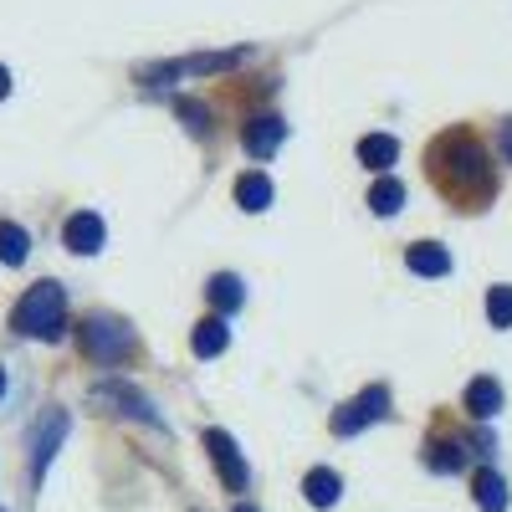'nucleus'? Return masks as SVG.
Returning <instances> with one entry per match:
<instances>
[{
	"mask_svg": "<svg viewBox=\"0 0 512 512\" xmlns=\"http://www.w3.org/2000/svg\"><path fill=\"white\" fill-rule=\"evenodd\" d=\"M425 164H431V180L446 200H461L466 210H477L492 200L497 180H492V154L466 134V128H451V134H441L431 144V154H425Z\"/></svg>",
	"mask_w": 512,
	"mask_h": 512,
	"instance_id": "nucleus-1",
	"label": "nucleus"
},
{
	"mask_svg": "<svg viewBox=\"0 0 512 512\" xmlns=\"http://www.w3.org/2000/svg\"><path fill=\"white\" fill-rule=\"evenodd\" d=\"M11 328L26 333V338H47V344H52V338H62V328H67V292L57 282H36L16 303Z\"/></svg>",
	"mask_w": 512,
	"mask_h": 512,
	"instance_id": "nucleus-2",
	"label": "nucleus"
},
{
	"mask_svg": "<svg viewBox=\"0 0 512 512\" xmlns=\"http://www.w3.org/2000/svg\"><path fill=\"white\" fill-rule=\"evenodd\" d=\"M77 338H82V354L98 359V364H118V359L134 354V328H128L123 318H108V313L82 318Z\"/></svg>",
	"mask_w": 512,
	"mask_h": 512,
	"instance_id": "nucleus-3",
	"label": "nucleus"
},
{
	"mask_svg": "<svg viewBox=\"0 0 512 512\" xmlns=\"http://www.w3.org/2000/svg\"><path fill=\"white\" fill-rule=\"evenodd\" d=\"M246 57H251L246 47H231V52H200V57H185V62L144 67L139 77H144V82H169V77H180V72H231V67H241Z\"/></svg>",
	"mask_w": 512,
	"mask_h": 512,
	"instance_id": "nucleus-4",
	"label": "nucleus"
},
{
	"mask_svg": "<svg viewBox=\"0 0 512 512\" xmlns=\"http://www.w3.org/2000/svg\"><path fill=\"white\" fill-rule=\"evenodd\" d=\"M390 415V390L384 384H374V390H364L359 400H349L344 410L333 415V431L338 436H354V431H364V425H374V420H384Z\"/></svg>",
	"mask_w": 512,
	"mask_h": 512,
	"instance_id": "nucleus-5",
	"label": "nucleus"
},
{
	"mask_svg": "<svg viewBox=\"0 0 512 512\" xmlns=\"http://www.w3.org/2000/svg\"><path fill=\"white\" fill-rule=\"evenodd\" d=\"M67 410H47L41 415V425H36V436H31V472L36 477H47V466H52V456H57V446L67 441Z\"/></svg>",
	"mask_w": 512,
	"mask_h": 512,
	"instance_id": "nucleus-6",
	"label": "nucleus"
},
{
	"mask_svg": "<svg viewBox=\"0 0 512 512\" xmlns=\"http://www.w3.org/2000/svg\"><path fill=\"white\" fill-rule=\"evenodd\" d=\"M93 405H98V410H103V405H113V415H134V420H144V425H159L154 405L134 390V384H118V379L98 384V390H93Z\"/></svg>",
	"mask_w": 512,
	"mask_h": 512,
	"instance_id": "nucleus-7",
	"label": "nucleus"
},
{
	"mask_svg": "<svg viewBox=\"0 0 512 512\" xmlns=\"http://www.w3.org/2000/svg\"><path fill=\"white\" fill-rule=\"evenodd\" d=\"M205 451H210V461H216L226 492H241V487H246V461H241L236 441H231L226 431H205Z\"/></svg>",
	"mask_w": 512,
	"mask_h": 512,
	"instance_id": "nucleus-8",
	"label": "nucleus"
},
{
	"mask_svg": "<svg viewBox=\"0 0 512 512\" xmlns=\"http://www.w3.org/2000/svg\"><path fill=\"white\" fill-rule=\"evenodd\" d=\"M282 139H287V123H282L277 113H262V118H251V123L241 128V144H246L251 159H272Z\"/></svg>",
	"mask_w": 512,
	"mask_h": 512,
	"instance_id": "nucleus-9",
	"label": "nucleus"
},
{
	"mask_svg": "<svg viewBox=\"0 0 512 512\" xmlns=\"http://www.w3.org/2000/svg\"><path fill=\"white\" fill-rule=\"evenodd\" d=\"M62 241L77 256H93V251H103V221L93 216V210H77V216L67 221V231H62Z\"/></svg>",
	"mask_w": 512,
	"mask_h": 512,
	"instance_id": "nucleus-10",
	"label": "nucleus"
},
{
	"mask_svg": "<svg viewBox=\"0 0 512 512\" xmlns=\"http://www.w3.org/2000/svg\"><path fill=\"white\" fill-rule=\"evenodd\" d=\"M405 262H410V272H420V277H446V272H451V251H446L441 241H415Z\"/></svg>",
	"mask_w": 512,
	"mask_h": 512,
	"instance_id": "nucleus-11",
	"label": "nucleus"
},
{
	"mask_svg": "<svg viewBox=\"0 0 512 512\" xmlns=\"http://www.w3.org/2000/svg\"><path fill=\"white\" fill-rule=\"evenodd\" d=\"M303 492H308L313 507H333L338 497H344V477L328 472V466H313V472L303 477Z\"/></svg>",
	"mask_w": 512,
	"mask_h": 512,
	"instance_id": "nucleus-12",
	"label": "nucleus"
},
{
	"mask_svg": "<svg viewBox=\"0 0 512 512\" xmlns=\"http://www.w3.org/2000/svg\"><path fill=\"white\" fill-rule=\"evenodd\" d=\"M466 410H472L477 420H492L502 410V384L497 379H472L466 384Z\"/></svg>",
	"mask_w": 512,
	"mask_h": 512,
	"instance_id": "nucleus-13",
	"label": "nucleus"
},
{
	"mask_svg": "<svg viewBox=\"0 0 512 512\" xmlns=\"http://www.w3.org/2000/svg\"><path fill=\"white\" fill-rule=\"evenodd\" d=\"M226 344H231V333H226L221 318H205V323H195V333H190V349H195L200 359H216Z\"/></svg>",
	"mask_w": 512,
	"mask_h": 512,
	"instance_id": "nucleus-14",
	"label": "nucleus"
},
{
	"mask_svg": "<svg viewBox=\"0 0 512 512\" xmlns=\"http://www.w3.org/2000/svg\"><path fill=\"white\" fill-rule=\"evenodd\" d=\"M236 200H241V210H251V216H256V210H267L272 205V180L251 169V175L236 180Z\"/></svg>",
	"mask_w": 512,
	"mask_h": 512,
	"instance_id": "nucleus-15",
	"label": "nucleus"
},
{
	"mask_svg": "<svg viewBox=\"0 0 512 512\" xmlns=\"http://www.w3.org/2000/svg\"><path fill=\"white\" fill-rule=\"evenodd\" d=\"M205 292H210V303H216L221 313H236V308L246 303V287H241V277H231V272H216Z\"/></svg>",
	"mask_w": 512,
	"mask_h": 512,
	"instance_id": "nucleus-16",
	"label": "nucleus"
},
{
	"mask_svg": "<svg viewBox=\"0 0 512 512\" xmlns=\"http://www.w3.org/2000/svg\"><path fill=\"white\" fill-rule=\"evenodd\" d=\"M359 159H364L369 169H390V164L400 159V144H395L390 134H369V139H359Z\"/></svg>",
	"mask_w": 512,
	"mask_h": 512,
	"instance_id": "nucleus-17",
	"label": "nucleus"
},
{
	"mask_svg": "<svg viewBox=\"0 0 512 512\" xmlns=\"http://www.w3.org/2000/svg\"><path fill=\"white\" fill-rule=\"evenodd\" d=\"M472 492H477V507L482 512H507V482L497 472H477Z\"/></svg>",
	"mask_w": 512,
	"mask_h": 512,
	"instance_id": "nucleus-18",
	"label": "nucleus"
},
{
	"mask_svg": "<svg viewBox=\"0 0 512 512\" xmlns=\"http://www.w3.org/2000/svg\"><path fill=\"white\" fill-rule=\"evenodd\" d=\"M26 251H31V236H26L16 221H0V262H6V267H21Z\"/></svg>",
	"mask_w": 512,
	"mask_h": 512,
	"instance_id": "nucleus-19",
	"label": "nucleus"
},
{
	"mask_svg": "<svg viewBox=\"0 0 512 512\" xmlns=\"http://www.w3.org/2000/svg\"><path fill=\"white\" fill-rule=\"evenodd\" d=\"M425 466H431V472H461V466H466L461 441H431V446H425Z\"/></svg>",
	"mask_w": 512,
	"mask_h": 512,
	"instance_id": "nucleus-20",
	"label": "nucleus"
},
{
	"mask_svg": "<svg viewBox=\"0 0 512 512\" xmlns=\"http://www.w3.org/2000/svg\"><path fill=\"white\" fill-rule=\"evenodd\" d=\"M400 205H405V185L400 180H379L369 190V210H374V216H395Z\"/></svg>",
	"mask_w": 512,
	"mask_h": 512,
	"instance_id": "nucleus-21",
	"label": "nucleus"
},
{
	"mask_svg": "<svg viewBox=\"0 0 512 512\" xmlns=\"http://www.w3.org/2000/svg\"><path fill=\"white\" fill-rule=\"evenodd\" d=\"M487 318H492V328H512V287L487 292Z\"/></svg>",
	"mask_w": 512,
	"mask_h": 512,
	"instance_id": "nucleus-22",
	"label": "nucleus"
},
{
	"mask_svg": "<svg viewBox=\"0 0 512 512\" xmlns=\"http://www.w3.org/2000/svg\"><path fill=\"white\" fill-rule=\"evenodd\" d=\"M180 118L195 128V134H210V113L200 108V103H190V98H180Z\"/></svg>",
	"mask_w": 512,
	"mask_h": 512,
	"instance_id": "nucleus-23",
	"label": "nucleus"
},
{
	"mask_svg": "<svg viewBox=\"0 0 512 512\" xmlns=\"http://www.w3.org/2000/svg\"><path fill=\"white\" fill-rule=\"evenodd\" d=\"M497 144H502V159H507V164H512V118H507V123H502V134H497Z\"/></svg>",
	"mask_w": 512,
	"mask_h": 512,
	"instance_id": "nucleus-24",
	"label": "nucleus"
},
{
	"mask_svg": "<svg viewBox=\"0 0 512 512\" xmlns=\"http://www.w3.org/2000/svg\"><path fill=\"white\" fill-rule=\"evenodd\" d=\"M6 93H11V72H6V67H0V98H6Z\"/></svg>",
	"mask_w": 512,
	"mask_h": 512,
	"instance_id": "nucleus-25",
	"label": "nucleus"
},
{
	"mask_svg": "<svg viewBox=\"0 0 512 512\" xmlns=\"http://www.w3.org/2000/svg\"><path fill=\"white\" fill-rule=\"evenodd\" d=\"M231 512H256V507H246V502H236V507H231Z\"/></svg>",
	"mask_w": 512,
	"mask_h": 512,
	"instance_id": "nucleus-26",
	"label": "nucleus"
},
{
	"mask_svg": "<svg viewBox=\"0 0 512 512\" xmlns=\"http://www.w3.org/2000/svg\"><path fill=\"white\" fill-rule=\"evenodd\" d=\"M0 395H6V369H0Z\"/></svg>",
	"mask_w": 512,
	"mask_h": 512,
	"instance_id": "nucleus-27",
	"label": "nucleus"
}]
</instances>
